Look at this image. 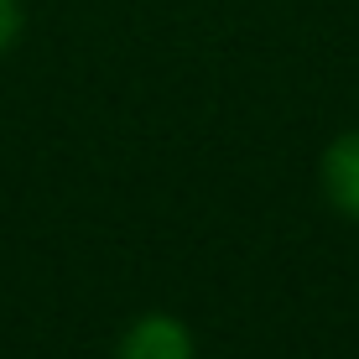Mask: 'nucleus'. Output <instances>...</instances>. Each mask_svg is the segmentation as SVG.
Listing matches in <instances>:
<instances>
[{"instance_id":"2","label":"nucleus","mask_w":359,"mask_h":359,"mask_svg":"<svg viewBox=\"0 0 359 359\" xmlns=\"http://www.w3.org/2000/svg\"><path fill=\"white\" fill-rule=\"evenodd\" d=\"M318 182H323L328 203L359 224V130H344L328 141L323 162H318Z\"/></svg>"},{"instance_id":"3","label":"nucleus","mask_w":359,"mask_h":359,"mask_svg":"<svg viewBox=\"0 0 359 359\" xmlns=\"http://www.w3.org/2000/svg\"><path fill=\"white\" fill-rule=\"evenodd\" d=\"M21 27H27V11H21V0H0V53H6V47L21 36Z\"/></svg>"},{"instance_id":"1","label":"nucleus","mask_w":359,"mask_h":359,"mask_svg":"<svg viewBox=\"0 0 359 359\" xmlns=\"http://www.w3.org/2000/svg\"><path fill=\"white\" fill-rule=\"evenodd\" d=\"M115 359H198L193 328L172 313H146L120 333Z\"/></svg>"}]
</instances>
